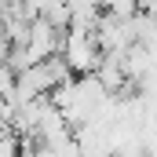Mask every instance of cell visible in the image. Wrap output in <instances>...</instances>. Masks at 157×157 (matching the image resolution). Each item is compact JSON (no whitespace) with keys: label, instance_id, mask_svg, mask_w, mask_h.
I'll return each instance as SVG.
<instances>
[{"label":"cell","instance_id":"6da1fadb","mask_svg":"<svg viewBox=\"0 0 157 157\" xmlns=\"http://www.w3.org/2000/svg\"><path fill=\"white\" fill-rule=\"evenodd\" d=\"M62 55L66 62L73 66V73H95L99 62H102V48H99V37L95 33H80V29H66V40H62Z\"/></svg>","mask_w":157,"mask_h":157},{"label":"cell","instance_id":"7a4b0ae2","mask_svg":"<svg viewBox=\"0 0 157 157\" xmlns=\"http://www.w3.org/2000/svg\"><path fill=\"white\" fill-rule=\"evenodd\" d=\"M11 154H18V132L4 128L0 132V157H11Z\"/></svg>","mask_w":157,"mask_h":157},{"label":"cell","instance_id":"3957f363","mask_svg":"<svg viewBox=\"0 0 157 157\" xmlns=\"http://www.w3.org/2000/svg\"><path fill=\"white\" fill-rule=\"evenodd\" d=\"M70 11L73 15H102V0H70Z\"/></svg>","mask_w":157,"mask_h":157},{"label":"cell","instance_id":"277c9868","mask_svg":"<svg viewBox=\"0 0 157 157\" xmlns=\"http://www.w3.org/2000/svg\"><path fill=\"white\" fill-rule=\"evenodd\" d=\"M0 99H4V95H0Z\"/></svg>","mask_w":157,"mask_h":157}]
</instances>
